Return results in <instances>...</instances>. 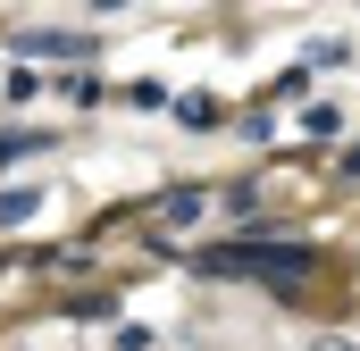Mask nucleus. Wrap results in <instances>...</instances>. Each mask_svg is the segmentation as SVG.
<instances>
[{
	"label": "nucleus",
	"mask_w": 360,
	"mask_h": 351,
	"mask_svg": "<svg viewBox=\"0 0 360 351\" xmlns=\"http://www.w3.org/2000/svg\"><path fill=\"white\" fill-rule=\"evenodd\" d=\"M210 276H260V284H302V276H310V243H235V251H210Z\"/></svg>",
	"instance_id": "f257e3e1"
},
{
	"label": "nucleus",
	"mask_w": 360,
	"mask_h": 351,
	"mask_svg": "<svg viewBox=\"0 0 360 351\" xmlns=\"http://www.w3.org/2000/svg\"><path fill=\"white\" fill-rule=\"evenodd\" d=\"M17 51H25V59H84L92 34H17Z\"/></svg>",
	"instance_id": "f03ea898"
},
{
	"label": "nucleus",
	"mask_w": 360,
	"mask_h": 351,
	"mask_svg": "<svg viewBox=\"0 0 360 351\" xmlns=\"http://www.w3.org/2000/svg\"><path fill=\"white\" fill-rule=\"evenodd\" d=\"M201 209H210V192H201V184H176V192H168V209H160V218H168V234H176V226H193V218H201Z\"/></svg>",
	"instance_id": "7ed1b4c3"
},
{
	"label": "nucleus",
	"mask_w": 360,
	"mask_h": 351,
	"mask_svg": "<svg viewBox=\"0 0 360 351\" xmlns=\"http://www.w3.org/2000/svg\"><path fill=\"white\" fill-rule=\"evenodd\" d=\"M42 209V184H17V192H0V226H25Z\"/></svg>",
	"instance_id": "20e7f679"
},
{
	"label": "nucleus",
	"mask_w": 360,
	"mask_h": 351,
	"mask_svg": "<svg viewBox=\"0 0 360 351\" xmlns=\"http://www.w3.org/2000/svg\"><path fill=\"white\" fill-rule=\"evenodd\" d=\"M310 351H360V343H352V335H319Z\"/></svg>",
	"instance_id": "39448f33"
}]
</instances>
